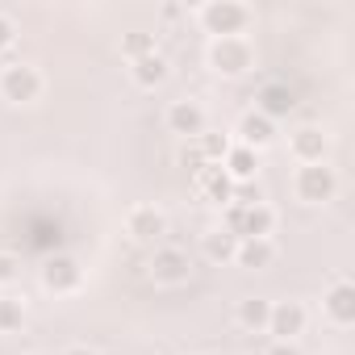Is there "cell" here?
<instances>
[{
  "instance_id": "23",
  "label": "cell",
  "mask_w": 355,
  "mask_h": 355,
  "mask_svg": "<svg viewBox=\"0 0 355 355\" xmlns=\"http://www.w3.org/2000/svg\"><path fill=\"white\" fill-rule=\"evenodd\" d=\"M159 46H155V34L150 30H125L121 34V55L134 63V59H146V55H155Z\"/></svg>"
},
{
  "instance_id": "14",
  "label": "cell",
  "mask_w": 355,
  "mask_h": 355,
  "mask_svg": "<svg viewBox=\"0 0 355 355\" xmlns=\"http://www.w3.org/2000/svg\"><path fill=\"white\" fill-rule=\"evenodd\" d=\"M293 109H297V96H293L288 84H263L259 96H255V113H263L268 121H280V117H288Z\"/></svg>"
},
{
  "instance_id": "7",
  "label": "cell",
  "mask_w": 355,
  "mask_h": 355,
  "mask_svg": "<svg viewBox=\"0 0 355 355\" xmlns=\"http://www.w3.org/2000/svg\"><path fill=\"white\" fill-rule=\"evenodd\" d=\"M163 121H167V130H171V134H180L184 142L201 138V134H205V125H209L205 105H201V101H189V96L171 101V105H167V113H163Z\"/></svg>"
},
{
  "instance_id": "18",
  "label": "cell",
  "mask_w": 355,
  "mask_h": 355,
  "mask_svg": "<svg viewBox=\"0 0 355 355\" xmlns=\"http://www.w3.org/2000/svg\"><path fill=\"white\" fill-rule=\"evenodd\" d=\"M272 230H276V209L268 201L239 214V239H272Z\"/></svg>"
},
{
  "instance_id": "20",
  "label": "cell",
  "mask_w": 355,
  "mask_h": 355,
  "mask_svg": "<svg viewBox=\"0 0 355 355\" xmlns=\"http://www.w3.org/2000/svg\"><path fill=\"white\" fill-rule=\"evenodd\" d=\"M201 251H205V259L209 263H234V251H239V239L230 234V230H209L205 239H201Z\"/></svg>"
},
{
  "instance_id": "22",
  "label": "cell",
  "mask_w": 355,
  "mask_h": 355,
  "mask_svg": "<svg viewBox=\"0 0 355 355\" xmlns=\"http://www.w3.org/2000/svg\"><path fill=\"white\" fill-rule=\"evenodd\" d=\"M26 326V301L13 293H0V334H17Z\"/></svg>"
},
{
  "instance_id": "25",
  "label": "cell",
  "mask_w": 355,
  "mask_h": 355,
  "mask_svg": "<svg viewBox=\"0 0 355 355\" xmlns=\"http://www.w3.org/2000/svg\"><path fill=\"white\" fill-rule=\"evenodd\" d=\"M17 38H21V30H17L13 13H0V55L13 51V46H17Z\"/></svg>"
},
{
  "instance_id": "6",
  "label": "cell",
  "mask_w": 355,
  "mask_h": 355,
  "mask_svg": "<svg viewBox=\"0 0 355 355\" xmlns=\"http://www.w3.org/2000/svg\"><path fill=\"white\" fill-rule=\"evenodd\" d=\"M80 284H84V263L76 255H51L42 263V288L46 293L71 297V293H80Z\"/></svg>"
},
{
  "instance_id": "5",
  "label": "cell",
  "mask_w": 355,
  "mask_h": 355,
  "mask_svg": "<svg viewBox=\"0 0 355 355\" xmlns=\"http://www.w3.org/2000/svg\"><path fill=\"white\" fill-rule=\"evenodd\" d=\"M146 272H150L155 284L175 288V284H189V276H193V259H189V251H180V247H155Z\"/></svg>"
},
{
  "instance_id": "17",
  "label": "cell",
  "mask_w": 355,
  "mask_h": 355,
  "mask_svg": "<svg viewBox=\"0 0 355 355\" xmlns=\"http://www.w3.org/2000/svg\"><path fill=\"white\" fill-rule=\"evenodd\" d=\"M167 76H171V63H167L159 51L146 55V59H134V63H130V80H134L138 88H146V92H150V88H163Z\"/></svg>"
},
{
  "instance_id": "28",
  "label": "cell",
  "mask_w": 355,
  "mask_h": 355,
  "mask_svg": "<svg viewBox=\"0 0 355 355\" xmlns=\"http://www.w3.org/2000/svg\"><path fill=\"white\" fill-rule=\"evenodd\" d=\"M63 355H96V351H92V347H84V343H76V347H67Z\"/></svg>"
},
{
  "instance_id": "24",
  "label": "cell",
  "mask_w": 355,
  "mask_h": 355,
  "mask_svg": "<svg viewBox=\"0 0 355 355\" xmlns=\"http://www.w3.org/2000/svg\"><path fill=\"white\" fill-rule=\"evenodd\" d=\"M21 280V259L13 251H0V293H9Z\"/></svg>"
},
{
  "instance_id": "12",
  "label": "cell",
  "mask_w": 355,
  "mask_h": 355,
  "mask_svg": "<svg viewBox=\"0 0 355 355\" xmlns=\"http://www.w3.org/2000/svg\"><path fill=\"white\" fill-rule=\"evenodd\" d=\"M125 230L138 239V243H159L167 234V214L155 209V205H134L125 214Z\"/></svg>"
},
{
  "instance_id": "15",
  "label": "cell",
  "mask_w": 355,
  "mask_h": 355,
  "mask_svg": "<svg viewBox=\"0 0 355 355\" xmlns=\"http://www.w3.org/2000/svg\"><path fill=\"white\" fill-rule=\"evenodd\" d=\"M222 171L230 175L234 184H255V175H259V150H251V146L234 142V146H230V155L222 159Z\"/></svg>"
},
{
  "instance_id": "11",
  "label": "cell",
  "mask_w": 355,
  "mask_h": 355,
  "mask_svg": "<svg viewBox=\"0 0 355 355\" xmlns=\"http://www.w3.org/2000/svg\"><path fill=\"white\" fill-rule=\"evenodd\" d=\"M234 142H243V146H251V150H268V146L276 142V121H268L263 113L247 109V113L239 117V125H234Z\"/></svg>"
},
{
  "instance_id": "13",
  "label": "cell",
  "mask_w": 355,
  "mask_h": 355,
  "mask_svg": "<svg viewBox=\"0 0 355 355\" xmlns=\"http://www.w3.org/2000/svg\"><path fill=\"white\" fill-rule=\"evenodd\" d=\"M193 180H197V193L209 201V205H230V197H234V180H230V175L222 171V163H205L197 175H193Z\"/></svg>"
},
{
  "instance_id": "29",
  "label": "cell",
  "mask_w": 355,
  "mask_h": 355,
  "mask_svg": "<svg viewBox=\"0 0 355 355\" xmlns=\"http://www.w3.org/2000/svg\"><path fill=\"white\" fill-rule=\"evenodd\" d=\"M30 355H42V351H30Z\"/></svg>"
},
{
  "instance_id": "2",
  "label": "cell",
  "mask_w": 355,
  "mask_h": 355,
  "mask_svg": "<svg viewBox=\"0 0 355 355\" xmlns=\"http://www.w3.org/2000/svg\"><path fill=\"white\" fill-rule=\"evenodd\" d=\"M338 193V171L330 163H301L293 175V197L301 205H326Z\"/></svg>"
},
{
  "instance_id": "1",
  "label": "cell",
  "mask_w": 355,
  "mask_h": 355,
  "mask_svg": "<svg viewBox=\"0 0 355 355\" xmlns=\"http://www.w3.org/2000/svg\"><path fill=\"white\" fill-rule=\"evenodd\" d=\"M197 26L209 38H247L251 9L239 5V0H205V5L197 9Z\"/></svg>"
},
{
  "instance_id": "10",
  "label": "cell",
  "mask_w": 355,
  "mask_h": 355,
  "mask_svg": "<svg viewBox=\"0 0 355 355\" xmlns=\"http://www.w3.org/2000/svg\"><path fill=\"white\" fill-rule=\"evenodd\" d=\"M322 313H326V322H334V326H351V322H355V284H351V280H334V284L322 293Z\"/></svg>"
},
{
  "instance_id": "21",
  "label": "cell",
  "mask_w": 355,
  "mask_h": 355,
  "mask_svg": "<svg viewBox=\"0 0 355 355\" xmlns=\"http://www.w3.org/2000/svg\"><path fill=\"white\" fill-rule=\"evenodd\" d=\"M197 142V150H201V159L205 163H222L226 155H230V146H234V138L230 134H222V130H205L201 138H193Z\"/></svg>"
},
{
  "instance_id": "16",
  "label": "cell",
  "mask_w": 355,
  "mask_h": 355,
  "mask_svg": "<svg viewBox=\"0 0 355 355\" xmlns=\"http://www.w3.org/2000/svg\"><path fill=\"white\" fill-rule=\"evenodd\" d=\"M234 263L247 268V272H263V268L276 263V243H272V239H239Z\"/></svg>"
},
{
  "instance_id": "3",
  "label": "cell",
  "mask_w": 355,
  "mask_h": 355,
  "mask_svg": "<svg viewBox=\"0 0 355 355\" xmlns=\"http://www.w3.org/2000/svg\"><path fill=\"white\" fill-rule=\"evenodd\" d=\"M205 59L222 80H239V76H247L255 67V46L247 38H209Z\"/></svg>"
},
{
  "instance_id": "9",
  "label": "cell",
  "mask_w": 355,
  "mask_h": 355,
  "mask_svg": "<svg viewBox=\"0 0 355 355\" xmlns=\"http://www.w3.org/2000/svg\"><path fill=\"white\" fill-rule=\"evenodd\" d=\"M288 155H293L297 163H326V155H330V134H326L322 125L305 121V125H297V130L288 134Z\"/></svg>"
},
{
  "instance_id": "19",
  "label": "cell",
  "mask_w": 355,
  "mask_h": 355,
  "mask_svg": "<svg viewBox=\"0 0 355 355\" xmlns=\"http://www.w3.org/2000/svg\"><path fill=\"white\" fill-rule=\"evenodd\" d=\"M234 318H239L243 330L263 334V330H268V318H272V301H263V297H243L239 309H234Z\"/></svg>"
},
{
  "instance_id": "8",
  "label": "cell",
  "mask_w": 355,
  "mask_h": 355,
  "mask_svg": "<svg viewBox=\"0 0 355 355\" xmlns=\"http://www.w3.org/2000/svg\"><path fill=\"white\" fill-rule=\"evenodd\" d=\"M309 326V313L301 301H272V318H268V334L276 343H297Z\"/></svg>"
},
{
  "instance_id": "26",
  "label": "cell",
  "mask_w": 355,
  "mask_h": 355,
  "mask_svg": "<svg viewBox=\"0 0 355 355\" xmlns=\"http://www.w3.org/2000/svg\"><path fill=\"white\" fill-rule=\"evenodd\" d=\"M180 163H184V167H189L193 175H197V171L205 167V159H201V150H197V142H184V150H180Z\"/></svg>"
},
{
  "instance_id": "27",
  "label": "cell",
  "mask_w": 355,
  "mask_h": 355,
  "mask_svg": "<svg viewBox=\"0 0 355 355\" xmlns=\"http://www.w3.org/2000/svg\"><path fill=\"white\" fill-rule=\"evenodd\" d=\"M263 355H301V347H297V343H276V338H272V347H268Z\"/></svg>"
},
{
  "instance_id": "4",
  "label": "cell",
  "mask_w": 355,
  "mask_h": 355,
  "mask_svg": "<svg viewBox=\"0 0 355 355\" xmlns=\"http://www.w3.org/2000/svg\"><path fill=\"white\" fill-rule=\"evenodd\" d=\"M46 88V76L34 63H9L0 67V101L9 105H34Z\"/></svg>"
}]
</instances>
